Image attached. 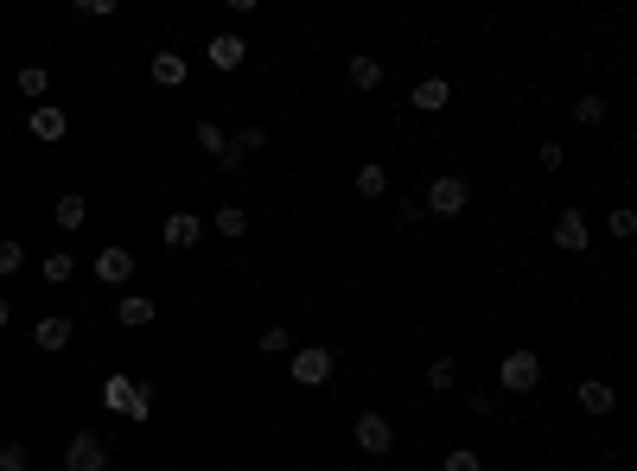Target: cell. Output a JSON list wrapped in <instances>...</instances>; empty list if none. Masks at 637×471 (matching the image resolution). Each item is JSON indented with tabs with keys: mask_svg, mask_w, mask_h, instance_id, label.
Segmentation results:
<instances>
[{
	"mask_svg": "<svg viewBox=\"0 0 637 471\" xmlns=\"http://www.w3.org/2000/svg\"><path fill=\"white\" fill-rule=\"evenodd\" d=\"M102 408H109V414H122V421H147V414H153V382L109 376V382H102Z\"/></svg>",
	"mask_w": 637,
	"mask_h": 471,
	"instance_id": "cell-1",
	"label": "cell"
},
{
	"mask_svg": "<svg viewBox=\"0 0 637 471\" xmlns=\"http://www.w3.org/2000/svg\"><path fill=\"white\" fill-rule=\"evenodd\" d=\"M548 242H555L561 255H587V249H593V223H587V211H580V204H561V211L548 217Z\"/></svg>",
	"mask_w": 637,
	"mask_h": 471,
	"instance_id": "cell-2",
	"label": "cell"
},
{
	"mask_svg": "<svg viewBox=\"0 0 637 471\" xmlns=\"http://www.w3.org/2000/svg\"><path fill=\"white\" fill-rule=\"evenodd\" d=\"M466 204H472V185L459 179V172H440V179L427 185L421 211H434V217H466Z\"/></svg>",
	"mask_w": 637,
	"mask_h": 471,
	"instance_id": "cell-3",
	"label": "cell"
},
{
	"mask_svg": "<svg viewBox=\"0 0 637 471\" xmlns=\"http://www.w3.org/2000/svg\"><path fill=\"white\" fill-rule=\"evenodd\" d=\"M542 382V357L536 351H510V357H497V389L504 395H529Z\"/></svg>",
	"mask_w": 637,
	"mask_h": 471,
	"instance_id": "cell-4",
	"label": "cell"
},
{
	"mask_svg": "<svg viewBox=\"0 0 637 471\" xmlns=\"http://www.w3.org/2000/svg\"><path fill=\"white\" fill-rule=\"evenodd\" d=\"M332 370H338V357L325 351V344H300V351H294V382H300V389H325Z\"/></svg>",
	"mask_w": 637,
	"mask_h": 471,
	"instance_id": "cell-5",
	"label": "cell"
},
{
	"mask_svg": "<svg viewBox=\"0 0 637 471\" xmlns=\"http://www.w3.org/2000/svg\"><path fill=\"white\" fill-rule=\"evenodd\" d=\"M351 433H357V446H364L370 459H389V452H395V421H389V414H376V408L357 414Z\"/></svg>",
	"mask_w": 637,
	"mask_h": 471,
	"instance_id": "cell-6",
	"label": "cell"
},
{
	"mask_svg": "<svg viewBox=\"0 0 637 471\" xmlns=\"http://www.w3.org/2000/svg\"><path fill=\"white\" fill-rule=\"evenodd\" d=\"M71 338H77L71 312H45V319L32 325V351H71Z\"/></svg>",
	"mask_w": 637,
	"mask_h": 471,
	"instance_id": "cell-7",
	"label": "cell"
},
{
	"mask_svg": "<svg viewBox=\"0 0 637 471\" xmlns=\"http://www.w3.org/2000/svg\"><path fill=\"white\" fill-rule=\"evenodd\" d=\"M204 58H211V71L230 77V71H243V64H249V39H243V32H217V39L204 45Z\"/></svg>",
	"mask_w": 637,
	"mask_h": 471,
	"instance_id": "cell-8",
	"label": "cell"
},
{
	"mask_svg": "<svg viewBox=\"0 0 637 471\" xmlns=\"http://www.w3.org/2000/svg\"><path fill=\"white\" fill-rule=\"evenodd\" d=\"M26 134H32V141H64V134H71V115H64L58 109V102H32V115H26Z\"/></svg>",
	"mask_w": 637,
	"mask_h": 471,
	"instance_id": "cell-9",
	"label": "cell"
},
{
	"mask_svg": "<svg viewBox=\"0 0 637 471\" xmlns=\"http://www.w3.org/2000/svg\"><path fill=\"white\" fill-rule=\"evenodd\" d=\"M64 471H109V446H102L96 433H71V446H64Z\"/></svg>",
	"mask_w": 637,
	"mask_h": 471,
	"instance_id": "cell-10",
	"label": "cell"
},
{
	"mask_svg": "<svg viewBox=\"0 0 637 471\" xmlns=\"http://www.w3.org/2000/svg\"><path fill=\"white\" fill-rule=\"evenodd\" d=\"M160 236H166V249H198V242H204V217L198 211H172L166 223H160Z\"/></svg>",
	"mask_w": 637,
	"mask_h": 471,
	"instance_id": "cell-11",
	"label": "cell"
},
{
	"mask_svg": "<svg viewBox=\"0 0 637 471\" xmlns=\"http://www.w3.org/2000/svg\"><path fill=\"white\" fill-rule=\"evenodd\" d=\"M446 102H453V83L446 77H421L415 90H408V109H421V115H440Z\"/></svg>",
	"mask_w": 637,
	"mask_h": 471,
	"instance_id": "cell-12",
	"label": "cell"
},
{
	"mask_svg": "<svg viewBox=\"0 0 637 471\" xmlns=\"http://www.w3.org/2000/svg\"><path fill=\"white\" fill-rule=\"evenodd\" d=\"M96 281L102 287H128L134 281V249H102L96 255Z\"/></svg>",
	"mask_w": 637,
	"mask_h": 471,
	"instance_id": "cell-13",
	"label": "cell"
},
{
	"mask_svg": "<svg viewBox=\"0 0 637 471\" xmlns=\"http://www.w3.org/2000/svg\"><path fill=\"white\" fill-rule=\"evenodd\" d=\"M185 71H192V64H185V51H153V64H147V77L160 83V90H179Z\"/></svg>",
	"mask_w": 637,
	"mask_h": 471,
	"instance_id": "cell-14",
	"label": "cell"
},
{
	"mask_svg": "<svg viewBox=\"0 0 637 471\" xmlns=\"http://www.w3.org/2000/svg\"><path fill=\"white\" fill-rule=\"evenodd\" d=\"M153 312H160V306H153L147 293H122V300H115V325H122V331H141V325H153Z\"/></svg>",
	"mask_w": 637,
	"mask_h": 471,
	"instance_id": "cell-15",
	"label": "cell"
},
{
	"mask_svg": "<svg viewBox=\"0 0 637 471\" xmlns=\"http://www.w3.org/2000/svg\"><path fill=\"white\" fill-rule=\"evenodd\" d=\"M344 77H351V90H376V83H383V64L370 58V51H357V58H344Z\"/></svg>",
	"mask_w": 637,
	"mask_h": 471,
	"instance_id": "cell-16",
	"label": "cell"
},
{
	"mask_svg": "<svg viewBox=\"0 0 637 471\" xmlns=\"http://www.w3.org/2000/svg\"><path fill=\"white\" fill-rule=\"evenodd\" d=\"M51 217H58V230H83V223H90V198H83V191H64Z\"/></svg>",
	"mask_w": 637,
	"mask_h": 471,
	"instance_id": "cell-17",
	"label": "cell"
},
{
	"mask_svg": "<svg viewBox=\"0 0 637 471\" xmlns=\"http://www.w3.org/2000/svg\"><path fill=\"white\" fill-rule=\"evenodd\" d=\"M580 408H587V414H599V421H606V414L618 408V395H612V382H580Z\"/></svg>",
	"mask_w": 637,
	"mask_h": 471,
	"instance_id": "cell-18",
	"label": "cell"
},
{
	"mask_svg": "<svg viewBox=\"0 0 637 471\" xmlns=\"http://www.w3.org/2000/svg\"><path fill=\"white\" fill-rule=\"evenodd\" d=\"M192 141H198V153H211V160H223V153H230V134H223L217 121H198Z\"/></svg>",
	"mask_w": 637,
	"mask_h": 471,
	"instance_id": "cell-19",
	"label": "cell"
},
{
	"mask_svg": "<svg viewBox=\"0 0 637 471\" xmlns=\"http://www.w3.org/2000/svg\"><path fill=\"white\" fill-rule=\"evenodd\" d=\"M357 198H389V166H357Z\"/></svg>",
	"mask_w": 637,
	"mask_h": 471,
	"instance_id": "cell-20",
	"label": "cell"
},
{
	"mask_svg": "<svg viewBox=\"0 0 637 471\" xmlns=\"http://www.w3.org/2000/svg\"><path fill=\"white\" fill-rule=\"evenodd\" d=\"M20 96L26 102H45L51 96V71H45V64H26V71H20Z\"/></svg>",
	"mask_w": 637,
	"mask_h": 471,
	"instance_id": "cell-21",
	"label": "cell"
},
{
	"mask_svg": "<svg viewBox=\"0 0 637 471\" xmlns=\"http://www.w3.org/2000/svg\"><path fill=\"white\" fill-rule=\"evenodd\" d=\"M211 223H217V236H230V242H236V236L249 230V211H243V204H217V217H211Z\"/></svg>",
	"mask_w": 637,
	"mask_h": 471,
	"instance_id": "cell-22",
	"label": "cell"
},
{
	"mask_svg": "<svg viewBox=\"0 0 637 471\" xmlns=\"http://www.w3.org/2000/svg\"><path fill=\"white\" fill-rule=\"evenodd\" d=\"M453 382H459V363H453V357H434V363H427V389H434V395H446Z\"/></svg>",
	"mask_w": 637,
	"mask_h": 471,
	"instance_id": "cell-23",
	"label": "cell"
},
{
	"mask_svg": "<svg viewBox=\"0 0 637 471\" xmlns=\"http://www.w3.org/2000/svg\"><path fill=\"white\" fill-rule=\"evenodd\" d=\"M39 274H45L51 287H64V281L77 274V261H71V255H45V261H39Z\"/></svg>",
	"mask_w": 637,
	"mask_h": 471,
	"instance_id": "cell-24",
	"label": "cell"
},
{
	"mask_svg": "<svg viewBox=\"0 0 637 471\" xmlns=\"http://www.w3.org/2000/svg\"><path fill=\"white\" fill-rule=\"evenodd\" d=\"M574 121H580V128H599V121H606V96H580L574 102Z\"/></svg>",
	"mask_w": 637,
	"mask_h": 471,
	"instance_id": "cell-25",
	"label": "cell"
},
{
	"mask_svg": "<svg viewBox=\"0 0 637 471\" xmlns=\"http://www.w3.org/2000/svg\"><path fill=\"white\" fill-rule=\"evenodd\" d=\"M262 351H268V357H287V351H294V331H287V325H268V331H262Z\"/></svg>",
	"mask_w": 637,
	"mask_h": 471,
	"instance_id": "cell-26",
	"label": "cell"
},
{
	"mask_svg": "<svg viewBox=\"0 0 637 471\" xmlns=\"http://www.w3.org/2000/svg\"><path fill=\"white\" fill-rule=\"evenodd\" d=\"M0 471H32V452L20 440H7V446H0Z\"/></svg>",
	"mask_w": 637,
	"mask_h": 471,
	"instance_id": "cell-27",
	"label": "cell"
},
{
	"mask_svg": "<svg viewBox=\"0 0 637 471\" xmlns=\"http://www.w3.org/2000/svg\"><path fill=\"white\" fill-rule=\"evenodd\" d=\"M440 465H446V471H485V459H478L472 446H453V452H446Z\"/></svg>",
	"mask_w": 637,
	"mask_h": 471,
	"instance_id": "cell-28",
	"label": "cell"
},
{
	"mask_svg": "<svg viewBox=\"0 0 637 471\" xmlns=\"http://www.w3.org/2000/svg\"><path fill=\"white\" fill-rule=\"evenodd\" d=\"M20 268H26V249L13 236H0V274H20Z\"/></svg>",
	"mask_w": 637,
	"mask_h": 471,
	"instance_id": "cell-29",
	"label": "cell"
},
{
	"mask_svg": "<svg viewBox=\"0 0 637 471\" xmlns=\"http://www.w3.org/2000/svg\"><path fill=\"white\" fill-rule=\"evenodd\" d=\"M606 230H612L618 242H625V236H637V211H625V204H618V211L606 217Z\"/></svg>",
	"mask_w": 637,
	"mask_h": 471,
	"instance_id": "cell-30",
	"label": "cell"
},
{
	"mask_svg": "<svg viewBox=\"0 0 637 471\" xmlns=\"http://www.w3.org/2000/svg\"><path fill=\"white\" fill-rule=\"evenodd\" d=\"M395 223H402V230H408V223H421V198H395Z\"/></svg>",
	"mask_w": 637,
	"mask_h": 471,
	"instance_id": "cell-31",
	"label": "cell"
},
{
	"mask_svg": "<svg viewBox=\"0 0 637 471\" xmlns=\"http://www.w3.org/2000/svg\"><path fill=\"white\" fill-rule=\"evenodd\" d=\"M77 13H83V20H109L115 0H77Z\"/></svg>",
	"mask_w": 637,
	"mask_h": 471,
	"instance_id": "cell-32",
	"label": "cell"
},
{
	"mask_svg": "<svg viewBox=\"0 0 637 471\" xmlns=\"http://www.w3.org/2000/svg\"><path fill=\"white\" fill-rule=\"evenodd\" d=\"M536 160H542V166H548V172H555V166H561V160H567V147H561V141H542V153H536Z\"/></svg>",
	"mask_w": 637,
	"mask_h": 471,
	"instance_id": "cell-33",
	"label": "cell"
},
{
	"mask_svg": "<svg viewBox=\"0 0 637 471\" xmlns=\"http://www.w3.org/2000/svg\"><path fill=\"white\" fill-rule=\"evenodd\" d=\"M7 319H13V300H0V331H7Z\"/></svg>",
	"mask_w": 637,
	"mask_h": 471,
	"instance_id": "cell-34",
	"label": "cell"
},
{
	"mask_svg": "<svg viewBox=\"0 0 637 471\" xmlns=\"http://www.w3.org/2000/svg\"><path fill=\"white\" fill-rule=\"evenodd\" d=\"M338 471H357V465H338Z\"/></svg>",
	"mask_w": 637,
	"mask_h": 471,
	"instance_id": "cell-35",
	"label": "cell"
}]
</instances>
